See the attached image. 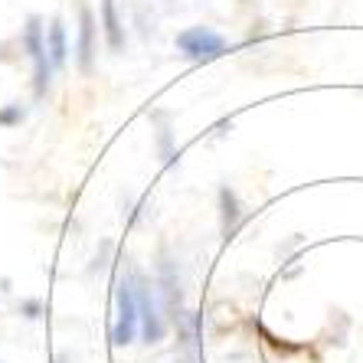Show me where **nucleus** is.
<instances>
[{"mask_svg": "<svg viewBox=\"0 0 363 363\" xmlns=\"http://www.w3.org/2000/svg\"><path fill=\"white\" fill-rule=\"evenodd\" d=\"M135 298H138V318H141V334L147 344H157L164 337V318L161 308H157V298H154L151 281L135 272Z\"/></svg>", "mask_w": 363, "mask_h": 363, "instance_id": "20e7f679", "label": "nucleus"}, {"mask_svg": "<svg viewBox=\"0 0 363 363\" xmlns=\"http://www.w3.org/2000/svg\"><path fill=\"white\" fill-rule=\"evenodd\" d=\"M13 121H23V108H10V111H0V125H13Z\"/></svg>", "mask_w": 363, "mask_h": 363, "instance_id": "6e6552de", "label": "nucleus"}, {"mask_svg": "<svg viewBox=\"0 0 363 363\" xmlns=\"http://www.w3.org/2000/svg\"><path fill=\"white\" fill-rule=\"evenodd\" d=\"M177 50L194 62H210L226 52V40L210 26H190V30L177 33Z\"/></svg>", "mask_w": 363, "mask_h": 363, "instance_id": "7ed1b4c3", "label": "nucleus"}, {"mask_svg": "<svg viewBox=\"0 0 363 363\" xmlns=\"http://www.w3.org/2000/svg\"><path fill=\"white\" fill-rule=\"evenodd\" d=\"M46 46H50V62L56 69L62 66V62H66V26H62V20L56 17L50 23V30H46Z\"/></svg>", "mask_w": 363, "mask_h": 363, "instance_id": "0eeeda50", "label": "nucleus"}, {"mask_svg": "<svg viewBox=\"0 0 363 363\" xmlns=\"http://www.w3.org/2000/svg\"><path fill=\"white\" fill-rule=\"evenodd\" d=\"M23 46L30 52V60H33V89L36 95H46L50 89V72H52V62H50V46H46V33H43L40 26V17H30L26 20V30H23Z\"/></svg>", "mask_w": 363, "mask_h": 363, "instance_id": "f03ea898", "label": "nucleus"}, {"mask_svg": "<svg viewBox=\"0 0 363 363\" xmlns=\"http://www.w3.org/2000/svg\"><path fill=\"white\" fill-rule=\"evenodd\" d=\"M115 308H118V318H115V324H111V344L125 347V344H131V340H135V334L141 330L135 281H118V291H115Z\"/></svg>", "mask_w": 363, "mask_h": 363, "instance_id": "f257e3e1", "label": "nucleus"}, {"mask_svg": "<svg viewBox=\"0 0 363 363\" xmlns=\"http://www.w3.org/2000/svg\"><path fill=\"white\" fill-rule=\"evenodd\" d=\"M101 30H105V43H108L111 52H121V50H125V30H121V20H118V7H115V0H101Z\"/></svg>", "mask_w": 363, "mask_h": 363, "instance_id": "423d86ee", "label": "nucleus"}, {"mask_svg": "<svg viewBox=\"0 0 363 363\" xmlns=\"http://www.w3.org/2000/svg\"><path fill=\"white\" fill-rule=\"evenodd\" d=\"M95 60V17L89 7H79V69L89 72Z\"/></svg>", "mask_w": 363, "mask_h": 363, "instance_id": "39448f33", "label": "nucleus"}]
</instances>
